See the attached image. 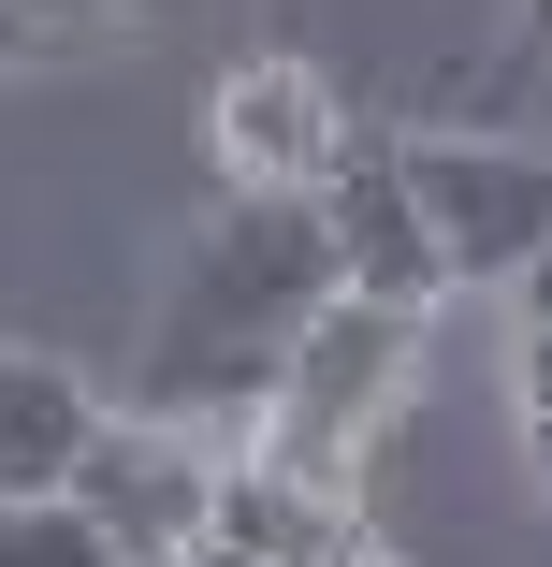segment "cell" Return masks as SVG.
I'll use <instances>...</instances> for the list:
<instances>
[{
	"label": "cell",
	"mask_w": 552,
	"mask_h": 567,
	"mask_svg": "<svg viewBox=\"0 0 552 567\" xmlns=\"http://www.w3.org/2000/svg\"><path fill=\"white\" fill-rule=\"evenodd\" d=\"M218 466H233V436H218V422H160V408H132V422H117V408H102L87 466H73V509L117 538L132 567H189Z\"/></svg>",
	"instance_id": "cell-3"
},
{
	"label": "cell",
	"mask_w": 552,
	"mask_h": 567,
	"mask_svg": "<svg viewBox=\"0 0 552 567\" xmlns=\"http://www.w3.org/2000/svg\"><path fill=\"white\" fill-rule=\"evenodd\" d=\"M509 393H523V422H552V334H509Z\"/></svg>",
	"instance_id": "cell-12"
},
{
	"label": "cell",
	"mask_w": 552,
	"mask_h": 567,
	"mask_svg": "<svg viewBox=\"0 0 552 567\" xmlns=\"http://www.w3.org/2000/svg\"><path fill=\"white\" fill-rule=\"evenodd\" d=\"M146 16H175V0H146Z\"/></svg>",
	"instance_id": "cell-16"
},
{
	"label": "cell",
	"mask_w": 552,
	"mask_h": 567,
	"mask_svg": "<svg viewBox=\"0 0 552 567\" xmlns=\"http://www.w3.org/2000/svg\"><path fill=\"white\" fill-rule=\"evenodd\" d=\"M320 306H335V234H320V204L305 189H233L175 248V291L146 320V408L160 422H218L248 451V422H262V393L291 364V334Z\"/></svg>",
	"instance_id": "cell-1"
},
{
	"label": "cell",
	"mask_w": 552,
	"mask_h": 567,
	"mask_svg": "<svg viewBox=\"0 0 552 567\" xmlns=\"http://www.w3.org/2000/svg\"><path fill=\"white\" fill-rule=\"evenodd\" d=\"M494 291H509V334H552V248H523Z\"/></svg>",
	"instance_id": "cell-10"
},
{
	"label": "cell",
	"mask_w": 552,
	"mask_h": 567,
	"mask_svg": "<svg viewBox=\"0 0 552 567\" xmlns=\"http://www.w3.org/2000/svg\"><path fill=\"white\" fill-rule=\"evenodd\" d=\"M0 567H132L73 495H0Z\"/></svg>",
	"instance_id": "cell-9"
},
{
	"label": "cell",
	"mask_w": 552,
	"mask_h": 567,
	"mask_svg": "<svg viewBox=\"0 0 552 567\" xmlns=\"http://www.w3.org/2000/svg\"><path fill=\"white\" fill-rule=\"evenodd\" d=\"M523 44H552V0H523Z\"/></svg>",
	"instance_id": "cell-14"
},
{
	"label": "cell",
	"mask_w": 552,
	"mask_h": 567,
	"mask_svg": "<svg viewBox=\"0 0 552 567\" xmlns=\"http://www.w3.org/2000/svg\"><path fill=\"white\" fill-rule=\"evenodd\" d=\"M44 16H117V0H44Z\"/></svg>",
	"instance_id": "cell-15"
},
{
	"label": "cell",
	"mask_w": 552,
	"mask_h": 567,
	"mask_svg": "<svg viewBox=\"0 0 552 567\" xmlns=\"http://www.w3.org/2000/svg\"><path fill=\"white\" fill-rule=\"evenodd\" d=\"M320 204V234H335V291H378V306H436L451 291V262H436V234H421V204H407V161L393 146H335V175L305 189Z\"/></svg>",
	"instance_id": "cell-6"
},
{
	"label": "cell",
	"mask_w": 552,
	"mask_h": 567,
	"mask_svg": "<svg viewBox=\"0 0 552 567\" xmlns=\"http://www.w3.org/2000/svg\"><path fill=\"white\" fill-rule=\"evenodd\" d=\"M350 538V495H320V481H291V466H262V451H233L218 466V495H204V538L189 553H335Z\"/></svg>",
	"instance_id": "cell-8"
},
{
	"label": "cell",
	"mask_w": 552,
	"mask_h": 567,
	"mask_svg": "<svg viewBox=\"0 0 552 567\" xmlns=\"http://www.w3.org/2000/svg\"><path fill=\"white\" fill-rule=\"evenodd\" d=\"M393 161H407V204L451 262V291L466 277L494 291L523 248H552V161H523V146H393Z\"/></svg>",
	"instance_id": "cell-4"
},
{
	"label": "cell",
	"mask_w": 552,
	"mask_h": 567,
	"mask_svg": "<svg viewBox=\"0 0 552 567\" xmlns=\"http://www.w3.org/2000/svg\"><path fill=\"white\" fill-rule=\"evenodd\" d=\"M189 567H248V553H189ZM262 567H393V553H378V538H364V524H350V538H335V553H262Z\"/></svg>",
	"instance_id": "cell-11"
},
{
	"label": "cell",
	"mask_w": 552,
	"mask_h": 567,
	"mask_svg": "<svg viewBox=\"0 0 552 567\" xmlns=\"http://www.w3.org/2000/svg\"><path fill=\"white\" fill-rule=\"evenodd\" d=\"M523 466H538V481H552V422H523Z\"/></svg>",
	"instance_id": "cell-13"
},
{
	"label": "cell",
	"mask_w": 552,
	"mask_h": 567,
	"mask_svg": "<svg viewBox=\"0 0 552 567\" xmlns=\"http://www.w3.org/2000/svg\"><path fill=\"white\" fill-rule=\"evenodd\" d=\"M87 436H102V393H87L73 364L0 350V495H73Z\"/></svg>",
	"instance_id": "cell-7"
},
{
	"label": "cell",
	"mask_w": 552,
	"mask_h": 567,
	"mask_svg": "<svg viewBox=\"0 0 552 567\" xmlns=\"http://www.w3.org/2000/svg\"><path fill=\"white\" fill-rule=\"evenodd\" d=\"M407 379H421V306L335 291V306L291 334V364H277V393H262L248 451L291 466V481H320V495H350V466L378 451V422L407 408Z\"/></svg>",
	"instance_id": "cell-2"
},
{
	"label": "cell",
	"mask_w": 552,
	"mask_h": 567,
	"mask_svg": "<svg viewBox=\"0 0 552 567\" xmlns=\"http://www.w3.org/2000/svg\"><path fill=\"white\" fill-rule=\"evenodd\" d=\"M204 132H218V175H233V189H320L335 146H350V102H335V73H305V59H233Z\"/></svg>",
	"instance_id": "cell-5"
}]
</instances>
